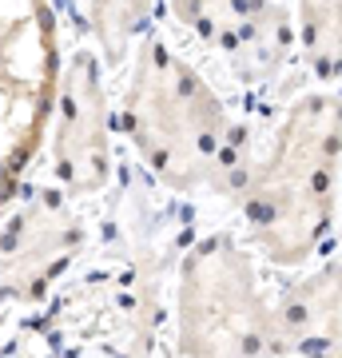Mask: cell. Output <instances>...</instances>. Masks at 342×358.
<instances>
[{"mask_svg":"<svg viewBox=\"0 0 342 358\" xmlns=\"http://www.w3.org/2000/svg\"><path fill=\"white\" fill-rule=\"evenodd\" d=\"M294 44L318 80L342 76V0H299Z\"/></svg>","mask_w":342,"mask_h":358,"instance_id":"cell-8","label":"cell"},{"mask_svg":"<svg viewBox=\"0 0 342 358\" xmlns=\"http://www.w3.org/2000/svg\"><path fill=\"white\" fill-rule=\"evenodd\" d=\"M275 310L279 358H342V263L299 275Z\"/></svg>","mask_w":342,"mask_h":358,"instance_id":"cell-7","label":"cell"},{"mask_svg":"<svg viewBox=\"0 0 342 358\" xmlns=\"http://www.w3.org/2000/svg\"><path fill=\"white\" fill-rule=\"evenodd\" d=\"M60 36L48 0H0V207L36 159L60 96Z\"/></svg>","mask_w":342,"mask_h":358,"instance_id":"cell-4","label":"cell"},{"mask_svg":"<svg viewBox=\"0 0 342 358\" xmlns=\"http://www.w3.org/2000/svg\"><path fill=\"white\" fill-rule=\"evenodd\" d=\"M342 183V100L306 92L283 112L263 152L247 159L239 207L247 239L271 267H303L318 255Z\"/></svg>","mask_w":342,"mask_h":358,"instance_id":"cell-1","label":"cell"},{"mask_svg":"<svg viewBox=\"0 0 342 358\" xmlns=\"http://www.w3.org/2000/svg\"><path fill=\"white\" fill-rule=\"evenodd\" d=\"M124 131L171 192H239L247 140L219 92L171 44L148 36L124 88Z\"/></svg>","mask_w":342,"mask_h":358,"instance_id":"cell-2","label":"cell"},{"mask_svg":"<svg viewBox=\"0 0 342 358\" xmlns=\"http://www.w3.org/2000/svg\"><path fill=\"white\" fill-rule=\"evenodd\" d=\"M155 0H88V20L92 36L100 40V52L120 64L131 44L143 36V28L152 24Z\"/></svg>","mask_w":342,"mask_h":358,"instance_id":"cell-9","label":"cell"},{"mask_svg":"<svg viewBox=\"0 0 342 358\" xmlns=\"http://www.w3.org/2000/svg\"><path fill=\"white\" fill-rule=\"evenodd\" d=\"M176 343L183 358H279V310L239 239L207 235L183 255Z\"/></svg>","mask_w":342,"mask_h":358,"instance_id":"cell-3","label":"cell"},{"mask_svg":"<svg viewBox=\"0 0 342 358\" xmlns=\"http://www.w3.org/2000/svg\"><path fill=\"white\" fill-rule=\"evenodd\" d=\"M84 247L80 223L64 195H48L0 223V310L13 303H36L76 251Z\"/></svg>","mask_w":342,"mask_h":358,"instance_id":"cell-6","label":"cell"},{"mask_svg":"<svg viewBox=\"0 0 342 358\" xmlns=\"http://www.w3.org/2000/svg\"><path fill=\"white\" fill-rule=\"evenodd\" d=\"M247 4L251 0H167V8L176 13L179 24L199 32L207 44H219V48H227L231 36L239 32Z\"/></svg>","mask_w":342,"mask_h":358,"instance_id":"cell-10","label":"cell"},{"mask_svg":"<svg viewBox=\"0 0 342 358\" xmlns=\"http://www.w3.org/2000/svg\"><path fill=\"white\" fill-rule=\"evenodd\" d=\"M112 176V115L100 56L80 48L60 76L52 112V179L64 199L100 192Z\"/></svg>","mask_w":342,"mask_h":358,"instance_id":"cell-5","label":"cell"}]
</instances>
